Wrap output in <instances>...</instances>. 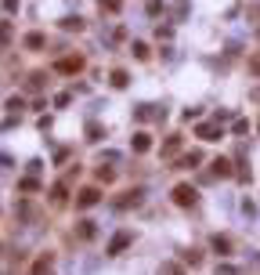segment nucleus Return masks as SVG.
I'll return each instance as SVG.
<instances>
[{
	"mask_svg": "<svg viewBox=\"0 0 260 275\" xmlns=\"http://www.w3.org/2000/svg\"><path fill=\"white\" fill-rule=\"evenodd\" d=\"M195 199H199V192L192 185H173V203L177 207H195Z\"/></svg>",
	"mask_w": 260,
	"mask_h": 275,
	"instance_id": "1",
	"label": "nucleus"
},
{
	"mask_svg": "<svg viewBox=\"0 0 260 275\" xmlns=\"http://www.w3.org/2000/svg\"><path fill=\"white\" fill-rule=\"evenodd\" d=\"M130 243H134V232H126V228H123V232H116V235H112V243H109V254L116 257V254H123Z\"/></svg>",
	"mask_w": 260,
	"mask_h": 275,
	"instance_id": "2",
	"label": "nucleus"
},
{
	"mask_svg": "<svg viewBox=\"0 0 260 275\" xmlns=\"http://www.w3.org/2000/svg\"><path fill=\"white\" fill-rule=\"evenodd\" d=\"M195 134H199L202 141H217V138H224V131L217 127V123H199V127H195Z\"/></svg>",
	"mask_w": 260,
	"mask_h": 275,
	"instance_id": "3",
	"label": "nucleus"
},
{
	"mask_svg": "<svg viewBox=\"0 0 260 275\" xmlns=\"http://www.w3.org/2000/svg\"><path fill=\"white\" fill-rule=\"evenodd\" d=\"M98 199H101V192H98V188L91 185V188H83V192H80V199H76V207H83V210H87V207H94Z\"/></svg>",
	"mask_w": 260,
	"mask_h": 275,
	"instance_id": "4",
	"label": "nucleus"
},
{
	"mask_svg": "<svg viewBox=\"0 0 260 275\" xmlns=\"http://www.w3.org/2000/svg\"><path fill=\"white\" fill-rule=\"evenodd\" d=\"M141 203V188L134 192H123V199H116V210H126V207H138Z\"/></svg>",
	"mask_w": 260,
	"mask_h": 275,
	"instance_id": "5",
	"label": "nucleus"
},
{
	"mask_svg": "<svg viewBox=\"0 0 260 275\" xmlns=\"http://www.w3.org/2000/svg\"><path fill=\"white\" fill-rule=\"evenodd\" d=\"M210 246H213V254H221V257H228V254H231V239H228V235H213Z\"/></svg>",
	"mask_w": 260,
	"mask_h": 275,
	"instance_id": "6",
	"label": "nucleus"
},
{
	"mask_svg": "<svg viewBox=\"0 0 260 275\" xmlns=\"http://www.w3.org/2000/svg\"><path fill=\"white\" fill-rule=\"evenodd\" d=\"M55 69H58V72H80V69H83V58H58Z\"/></svg>",
	"mask_w": 260,
	"mask_h": 275,
	"instance_id": "7",
	"label": "nucleus"
},
{
	"mask_svg": "<svg viewBox=\"0 0 260 275\" xmlns=\"http://www.w3.org/2000/svg\"><path fill=\"white\" fill-rule=\"evenodd\" d=\"M213 174H221V178H231V163L224 160V156H217V160H213Z\"/></svg>",
	"mask_w": 260,
	"mask_h": 275,
	"instance_id": "8",
	"label": "nucleus"
},
{
	"mask_svg": "<svg viewBox=\"0 0 260 275\" xmlns=\"http://www.w3.org/2000/svg\"><path fill=\"white\" fill-rule=\"evenodd\" d=\"M148 148H152V138H148L145 131H141V134H134V152H148Z\"/></svg>",
	"mask_w": 260,
	"mask_h": 275,
	"instance_id": "9",
	"label": "nucleus"
},
{
	"mask_svg": "<svg viewBox=\"0 0 260 275\" xmlns=\"http://www.w3.org/2000/svg\"><path fill=\"white\" fill-rule=\"evenodd\" d=\"M109 80H112V87H126V84H130V76H126V69H112Z\"/></svg>",
	"mask_w": 260,
	"mask_h": 275,
	"instance_id": "10",
	"label": "nucleus"
},
{
	"mask_svg": "<svg viewBox=\"0 0 260 275\" xmlns=\"http://www.w3.org/2000/svg\"><path fill=\"white\" fill-rule=\"evenodd\" d=\"M22 44H25L29 51H40V47H43V33H29V36H25Z\"/></svg>",
	"mask_w": 260,
	"mask_h": 275,
	"instance_id": "11",
	"label": "nucleus"
},
{
	"mask_svg": "<svg viewBox=\"0 0 260 275\" xmlns=\"http://www.w3.org/2000/svg\"><path fill=\"white\" fill-rule=\"evenodd\" d=\"M62 29H69V33L76 29V33H80V29H83V18H80V15H69V18H62Z\"/></svg>",
	"mask_w": 260,
	"mask_h": 275,
	"instance_id": "12",
	"label": "nucleus"
},
{
	"mask_svg": "<svg viewBox=\"0 0 260 275\" xmlns=\"http://www.w3.org/2000/svg\"><path fill=\"white\" fill-rule=\"evenodd\" d=\"M199 160H202V156H199V152H192V156H181V160H177V167H195Z\"/></svg>",
	"mask_w": 260,
	"mask_h": 275,
	"instance_id": "13",
	"label": "nucleus"
},
{
	"mask_svg": "<svg viewBox=\"0 0 260 275\" xmlns=\"http://www.w3.org/2000/svg\"><path fill=\"white\" fill-rule=\"evenodd\" d=\"M181 148V138H170L166 145H163V156H173V152H177Z\"/></svg>",
	"mask_w": 260,
	"mask_h": 275,
	"instance_id": "14",
	"label": "nucleus"
},
{
	"mask_svg": "<svg viewBox=\"0 0 260 275\" xmlns=\"http://www.w3.org/2000/svg\"><path fill=\"white\" fill-rule=\"evenodd\" d=\"M47 264H51V257H40V261L33 264V271H29V275H43V271H47Z\"/></svg>",
	"mask_w": 260,
	"mask_h": 275,
	"instance_id": "15",
	"label": "nucleus"
},
{
	"mask_svg": "<svg viewBox=\"0 0 260 275\" xmlns=\"http://www.w3.org/2000/svg\"><path fill=\"white\" fill-rule=\"evenodd\" d=\"M119 8H123V0H101V11H112L116 15Z\"/></svg>",
	"mask_w": 260,
	"mask_h": 275,
	"instance_id": "16",
	"label": "nucleus"
},
{
	"mask_svg": "<svg viewBox=\"0 0 260 275\" xmlns=\"http://www.w3.org/2000/svg\"><path fill=\"white\" fill-rule=\"evenodd\" d=\"M159 275H185V271H181L177 264H163V271H159Z\"/></svg>",
	"mask_w": 260,
	"mask_h": 275,
	"instance_id": "17",
	"label": "nucleus"
},
{
	"mask_svg": "<svg viewBox=\"0 0 260 275\" xmlns=\"http://www.w3.org/2000/svg\"><path fill=\"white\" fill-rule=\"evenodd\" d=\"M134 55H138V58H148V47H145V44L138 40V44H134Z\"/></svg>",
	"mask_w": 260,
	"mask_h": 275,
	"instance_id": "18",
	"label": "nucleus"
},
{
	"mask_svg": "<svg viewBox=\"0 0 260 275\" xmlns=\"http://www.w3.org/2000/svg\"><path fill=\"white\" fill-rule=\"evenodd\" d=\"M36 188H40V185H36L33 178H25V181H22V192H36Z\"/></svg>",
	"mask_w": 260,
	"mask_h": 275,
	"instance_id": "19",
	"label": "nucleus"
},
{
	"mask_svg": "<svg viewBox=\"0 0 260 275\" xmlns=\"http://www.w3.org/2000/svg\"><path fill=\"white\" fill-rule=\"evenodd\" d=\"M185 264H199V250H188L185 254Z\"/></svg>",
	"mask_w": 260,
	"mask_h": 275,
	"instance_id": "20",
	"label": "nucleus"
},
{
	"mask_svg": "<svg viewBox=\"0 0 260 275\" xmlns=\"http://www.w3.org/2000/svg\"><path fill=\"white\" fill-rule=\"evenodd\" d=\"M15 8H18V0H4V11H8V15H11Z\"/></svg>",
	"mask_w": 260,
	"mask_h": 275,
	"instance_id": "21",
	"label": "nucleus"
},
{
	"mask_svg": "<svg viewBox=\"0 0 260 275\" xmlns=\"http://www.w3.org/2000/svg\"><path fill=\"white\" fill-rule=\"evenodd\" d=\"M217 275H235V268H231V264H224V268H217Z\"/></svg>",
	"mask_w": 260,
	"mask_h": 275,
	"instance_id": "22",
	"label": "nucleus"
},
{
	"mask_svg": "<svg viewBox=\"0 0 260 275\" xmlns=\"http://www.w3.org/2000/svg\"><path fill=\"white\" fill-rule=\"evenodd\" d=\"M256 36H260V33H256Z\"/></svg>",
	"mask_w": 260,
	"mask_h": 275,
	"instance_id": "23",
	"label": "nucleus"
}]
</instances>
